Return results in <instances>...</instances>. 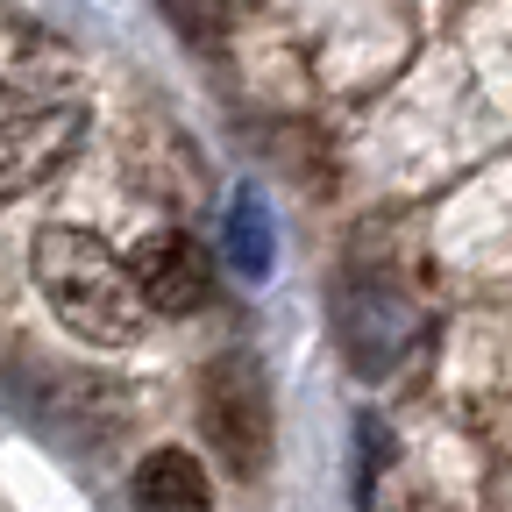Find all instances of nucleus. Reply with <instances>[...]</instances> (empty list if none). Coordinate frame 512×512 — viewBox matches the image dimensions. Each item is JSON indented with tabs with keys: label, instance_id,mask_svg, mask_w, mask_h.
Masks as SVG:
<instances>
[{
	"label": "nucleus",
	"instance_id": "f257e3e1",
	"mask_svg": "<svg viewBox=\"0 0 512 512\" xmlns=\"http://www.w3.org/2000/svg\"><path fill=\"white\" fill-rule=\"evenodd\" d=\"M29 271H36L50 313L93 349H128L157 313L136 285V264H121L86 228H43L36 249H29Z\"/></svg>",
	"mask_w": 512,
	"mask_h": 512
},
{
	"label": "nucleus",
	"instance_id": "f03ea898",
	"mask_svg": "<svg viewBox=\"0 0 512 512\" xmlns=\"http://www.w3.org/2000/svg\"><path fill=\"white\" fill-rule=\"evenodd\" d=\"M200 420H207V441H214L228 477L256 484L271 470V384H264V370H256L249 349H235V356H221L207 370Z\"/></svg>",
	"mask_w": 512,
	"mask_h": 512
},
{
	"label": "nucleus",
	"instance_id": "7ed1b4c3",
	"mask_svg": "<svg viewBox=\"0 0 512 512\" xmlns=\"http://www.w3.org/2000/svg\"><path fill=\"white\" fill-rule=\"evenodd\" d=\"M335 335L363 377H384L413 342H420V306L384 278V271H349L335 299Z\"/></svg>",
	"mask_w": 512,
	"mask_h": 512
},
{
	"label": "nucleus",
	"instance_id": "20e7f679",
	"mask_svg": "<svg viewBox=\"0 0 512 512\" xmlns=\"http://www.w3.org/2000/svg\"><path fill=\"white\" fill-rule=\"evenodd\" d=\"M86 143V114L79 107H29L15 121H0V207L22 192L50 185Z\"/></svg>",
	"mask_w": 512,
	"mask_h": 512
},
{
	"label": "nucleus",
	"instance_id": "39448f33",
	"mask_svg": "<svg viewBox=\"0 0 512 512\" xmlns=\"http://www.w3.org/2000/svg\"><path fill=\"white\" fill-rule=\"evenodd\" d=\"M136 285L157 313H200L214 299V256L192 235H150L136 249Z\"/></svg>",
	"mask_w": 512,
	"mask_h": 512
},
{
	"label": "nucleus",
	"instance_id": "423d86ee",
	"mask_svg": "<svg viewBox=\"0 0 512 512\" xmlns=\"http://www.w3.org/2000/svg\"><path fill=\"white\" fill-rule=\"evenodd\" d=\"M72 79V50L29 22H0V107H50V93Z\"/></svg>",
	"mask_w": 512,
	"mask_h": 512
},
{
	"label": "nucleus",
	"instance_id": "0eeeda50",
	"mask_svg": "<svg viewBox=\"0 0 512 512\" xmlns=\"http://www.w3.org/2000/svg\"><path fill=\"white\" fill-rule=\"evenodd\" d=\"M221 256H228V271L242 285H264L271 264H278V214H271V200L256 185H235L228 221H221Z\"/></svg>",
	"mask_w": 512,
	"mask_h": 512
},
{
	"label": "nucleus",
	"instance_id": "6e6552de",
	"mask_svg": "<svg viewBox=\"0 0 512 512\" xmlns=\"http://www.w3.org/2000/svg\"><path fill=\"white\" fill-rule=\"evenodd\" d=\"M136 512H214V491H207V470L178 456V448H157L136 470Z\"/></svg>",
	"mask_w": 512,
	"mask_h": 512
},
{
	"label": "nucleus",
	"instance_id": "1a4fd4ad",
	"mask_svg": "<svg viewBox=\"0 0 512 512\" xmlns=\"http://www.w3.org/2000/svg\"><path fill=\"white\" fill-rule=\"evenodd\" d=\"M171 8H178V29H192V36H200V15H207V0H171Z\"/></svg>",
	"mask_w": 512,
	"mask_h": 512
}]
</instances>
